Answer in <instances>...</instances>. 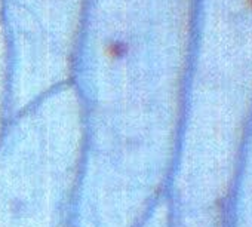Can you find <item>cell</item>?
Wrapping results in <instances>:
<instances>
[{
	"mask_svg": "<svg viewBox=\"0 0 252 227\" xmlns=\"http://www.w3.org/2000/svg\"><path fill=\"white\" fill-rule=\"evenodd\" d=\"M245 3L249 9H252V0H245Z\"/></svg>",
	"mask_w": 252,
	"mask_h": 227,
	"instance_id": "cell-1",
	"label": "cell"
}]
</instances>
